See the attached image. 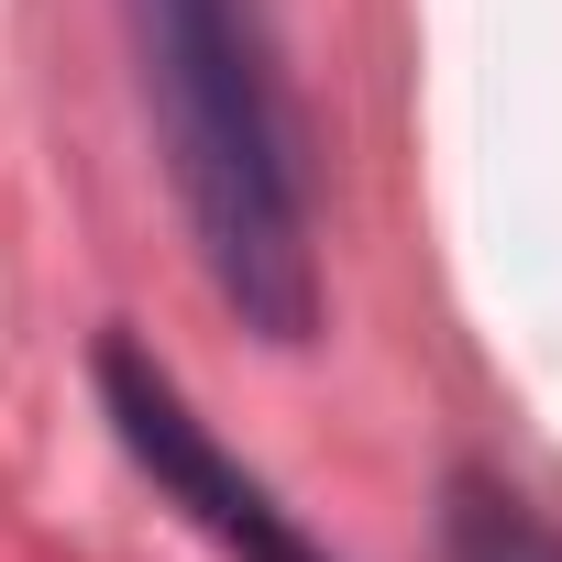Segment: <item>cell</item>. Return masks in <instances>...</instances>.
<instances>
[{
	"label": "cell",
	"mask_w": 562,
	"mask_h": 562,
	"mask_svg": "<svg viewBox=\"0 0 562 562\" xmlns=\"http://www.w3.org/2000/svg\"><path fill=\"white\" fill-rule=\"evenodd\" d=\"M441 562H562V529L485 463L441 474Z\"/></svg>",
	"instance_id": "3957f363"
},
{
	"label": "cell",
	"mask_w": 562,
	"mask_h": 562,
	"mask_svg": "<svg viewBox=\"0 0 562 562\" xmlns=\"http://www.w3.org/2000/svg\"><path fill=\"white\" fill-rule=\"evenodd\" d=\"M144 111L166 144V188L188 221V254L210 276V299L276 342H321V221H310V155L288 78L265 56L254 0H122Z\"/></svg>",
	"instance_id": "6da1fadb"
},
{
	"label": "cell",
	"mask_w": 562,
	"mask_h": 562,
	"mask_svg": "<svg viewBox=\"0 0 562 562\" xmlns=\"http://www.w3.org/2000/svg\"><path fill=\"white\" fill-rule=\"evenodd\" d=\"M89 386H100V419H111V441L133 452V474L221 551V562H331L288 507H276V485L254 474V463H232L221 452V430L188 408V386L133 342V331H100V353H89Z\"/></svg>",
	"instance_id": "7a4b0ae2"
}]
</instances>
